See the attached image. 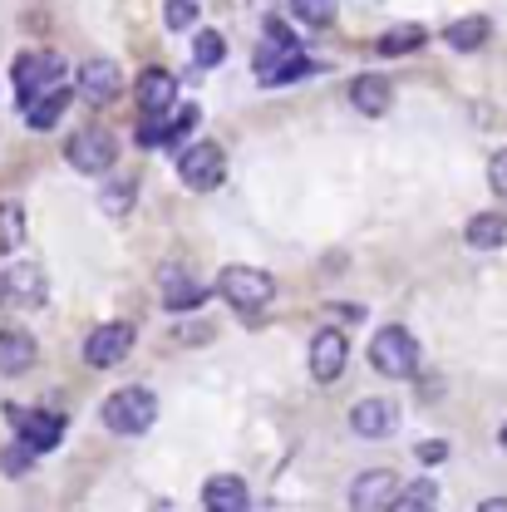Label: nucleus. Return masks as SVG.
Segmentation results:
<instances>
[{"label":"nucleus","instance_id":"8","mask_svg":"<svg viewBox=\"0 0 507 512\" xmlns=\"http://www.w3.org/2000/svg\"><path fill=\"white\" fill-rule=\"evenodd\" d=\"M10 424H15V439L35 453H50L64 439V419L50 409H10Z\"/></svg>","mask_w":507,"mask_h":512},{"label":"nucleus","instance_id":"5","mask_svg":"<svg viewBox=\"0 0 507 512\" xmlns=\"http://www.w3.org/2000/svg\"><path fill=\"white\" fill-rule=\"evenodd\" d=\"M178 178H183L192 192L222 188V178H227V153H222L217 143H188V148L178 153Z\"/></svg>","mask_w":507,"mask_h":512},{"label":"nucleus","instance_id":"36","mask_svg":"<svg viewBox=\"0 0 507 512\" xmlns=\"http://www.w3.org/2000/svg\"><path fill=\"white\" fill-rule=\"evenodd\" d=\"M498 448H503V453H507V424H503V429H498Z\"/></svg>","mask_w":507,"mask_h":512},{"label":"nucleus","instance_id":"27","mask_svg":"<svg viewBox=\"0 0 507 512\" xmlns=\"http://www.w3.org/2000/svg\"><path fill=\"white\" fill-rule=\"evenodd\" d=\"M335 10H340V0H291V15L311 30H325L335 20Z\"/></svg>","mask_w":507,"mask_h":512},{"label":"nucleus","instance_id":"7","mask_svg":"<svg viewBox=\"0 0 507 512\" xmlns=\"http://www.w3.org/2000/svg\"><path fill=\"white\" fill-rule=\"evenodd\" d=\"M55 84H64L60 55L35 50V55H20V60H15V94H20V104H30L35 94H45V89H55Z\"/></svg>","mask_w":507,"mask_h":512},{"label":"nucleus","instance_id":"11","mask_svg":"<svg viewBox=\"0 0 507 512\" xmlns=\"http://www.w3.org/2000/svg\"><path fill=\"white\" fill-rule=\"evenodd\" d=\"M178 104V79L168 69H143L138 79V114L143 119H168Z\"/></svg>","mask_w":507,"mask_h":512},{"label":"nucleus","instance_id":"14","mask_svg":"<svg viewBox=\"0 0 507 512\" xmlns=\"http://www.w3.org/2000/svg\"><path fill=\"white\" fill-rule=\"evenodd\" d=\"M5 291H10V301H20V306H45V301H50V281H45V271H40L35 261H15V266L5 271Z\"/></svg>","mask_w":507,"mask_h":512},{"label":"nucleus","instance_id":"6","mask_svg":"<svg viewBox=\"0 0 507 512\" xmlns=\"http://www.w3.org/2000/svg\"><path fill=\"white\" fill-rule=\"evenodd\" d=\"M133 325L128 320H109V325H99V330H89V340H84V360L94 365V370H114V365H124L128 350H133Z\"/></svg>","mask_w":507,"mask_h":512},{"label":"nucleus","instance_id":"4","mask_svg":"<svg viewBox=\"0 0 507 512\" xmlns=\"http://www.w3.org/2000/svg\"><path fill=\"white\" fill-rule=\"evenodd\" d=\"M64 158H69V168L74 173H109L114 168V158H119V143H114V133L109 128H79L69 143H64Z\"/></svg>","mask_w":507,"mask_h":512},{"label":"nucleus","instance_id":"13","mask_svg":"<svg viewBox=\"0 0 507 512\" xmlns=\"http://www.w3.org/2000/svg\"><path fill=\"white\" fill-rule=\"evenodd\" d=\"M202 508L207 512H247L252 508V493L237 473H212L202 483Z\"/></svg>","mask_w":507,"mask_h":512},{"label":"nucleus","instance_id":"26","mask_svg":"<svg viewBox=\"0 0 507 512\" xmlns=\"http://www.w3.org/2000/svg\"><path fill=\"white\" fill-rule=\"evenodd\" d=\"M434 498H439V488L429 483V478H419V483H409V488H399L394 493V512H419V508H434Z\"/></svg>","mask_w":507,"mask_h":512},{"label":"nucleus","instance_id":"20","mask_svg":"<svg viewBox=\"0 0 507 512\" xmlns=\"http://www.w3.org/2000/svg\"><path fill=\"white\" fill-rule=\"evenodd\" d=\"M163 281H168V296H163V306H168L173 316H183V311H197V306L207 301V291H202L197 281H183V276H178L173 266L163 271Z\"/></svg>","mask_w":507,"mask_h":512},{"label":"nucleus","instance_id":"25","mask_svg":"<svg viewBox=\"0 0 507 512\" xmlns=\"http://www.w3.org/2000/svg\"><path fill=\"white\" fill-rule=\"evenodd\" d=\"M192 60L202 64V69H217V64L227 60V40L217 30H197L192 35Z\"/></svg>","mask_w":507,"mask_h":512},{"label":"nucleus","instance_id":"30","mask_svg":"<svg viewBox=\"0 0 507 512\" xmlns=\"http://www.w3.org/2000/svg\"><path fill=\"white\" fill-rule=\"evenodd\" d=\"M163 25H168V30L197 25V0H168V5H163Z\"/></svg>","mask_w":507,"mask_h":512},{"label":"nucleus","instance_id":"22","mask_svg":"<svg viewBox=\"0 0 507 512\" xmlns=\"http://www.w3.org/2000/svg\"><path fill=\"white\" fill-rule=\"evenodd\" d=\"M316 69H320L316 60H306V55H296V50H291V55H281V60L271 64V69H261L256 79H261V84H291V79H301V74H316Z\"/></svg>","mask_w":507,"mask_h":512},{"label":"nucleus","instance_id":"21","mask_svg":"<svg viewBox=\"0 0 507 512\" xmlns=\"http://www.w3.org/2000/svg\"><path fill=\"white\" fill-rule=\"evenodd\" d=\"M488 35H493L488 15H463V20H453V25L444 30V40L453 45V50H478Z\"/></svg>","mask_w":507,"mask_h":512},{"label":"nucleus","instance_id":"28","mask_svg":"<svg viewBox=\"0 0 507 512\" xmlns=\"http://www.w3.org/2000/svg\"><path fill=\"white\" fill-rule=\"evenodd\" d=\"M133 178H119V183H109V188L99 192V207L109 212V217H128L133 212Z\"/></svg>","mask_w":507,"mask_h":512},{"label":"nucleus","instance_id":"23","mask_svg":"<svg viewBox=\"0 0 507 512\" xmlns=\"http://www.w3.org/2000/svg\"><path fill=\"white\" fill-rule=\"evenodd\" d=\"M20 242H25V207L0 202V252H20Z\"/></svg>","mask_w":507,"mask_h":512},{"label":"nucleus","instance_id":"17","mask_svg":"<svg viewBox=\"0 0 507 512\" xmlns=\"http://www.w3.org/2000/svg\"><path fill=\"white\" fill-rule=\"evenodd\" d=\"M64 109H69V89L55 84V89H45V94H35L25 104V124L35 128V133H45V128H55L64 119Z\"/></svg>","mask_w":507,"mask_h":512},{"label":"nucleus","instance_id":"3","mask_svg":"<svg viewBox=\"0 0 507 512\" xmlns=\"http://www.w3.org/2000/svg\"><path fill=\"white\" fill-rule=\"evenodd\" d=\"M370 365L380 370L384 380H409L419 370V340L404 325H384L380 335L370 340Z\"/></svg>","mask_w":507,"mask_h":512},{"label":"nucleus","instance_id":"9","mask_svg":"<svg viewBox=\"0 0 507 512\" xmlns=\"http://www.w3.org/2000/svg\"><path fill=\"white\" fill-rule=\"evenodd\" d=\"M345 365H350L345 330H335V325L316 330V340H311V375H316V384H335L345 375Z\"/></svg>","mask_w":507,"mask_h":512},{"label":"nucleus","instance_id":"16","mask_svg":"<svg viewBox=\"0 0 507 512\" xmlns=\"http://www.w3.org/2000/svg\"><path fill=\"white\" fill-rule=\"evenodd\" d=\"M40 345L30 330H0V375H25L35 365Z\"/></svg>","mask_w":507,"mask_h":512},{"label":"nucleus","instance_id":"32","mask_svg":"<svg viewBox=\"0 0 507 512\" xmlns=\"http://www.w3.org/2000/svg\"><path fill=\"white\" fill-rule=\"evenodd\" d=\"M488 188L498 192V197H507V148L493 153V163H488Z\"/></svg>","mask_w":507,"mask_h":512},{"label":"nucleus","instance_id":"12","mask_svg":"<svg viewBox=\"0 0 507 512\" xmlns=\"http://www.w3.org/2000/svg\"><path fill=\"white\" fill-rule=\"evenodd\" d=\"M394 493H399V478L389 473V468H370V473H360L355 483H350V508L355 512H380L394 503Z\"/></svg>","mask_w":507,"mask_h":512},{"label":"nucleus","instance_id":"24","mask_svg":"<svg viewBox=\"0 0 507 512\" xmlns=\"http://www.w3.org/2000/svg\"><path fill=\"white\" fill-rule=\"evenodd\" d=\"M419 45H424V25H394L389 35H380V55L384 60L409 55V50H419Z\"/></svg>","mask_w":507,"mask_h":512},{"label":"nucleus","instance_id":"10","mask_svg":"<svg viewBox=\"0 0 507 512\" xmlns=\"http://www.w3.org/2000/svg\"><path fill=\"white\" fill-rule=\"evenodd\" d=\"M350 429L360 434V439H394V429H399V404L394 399H360L355 409H350Z\"/></svg>","mask_w":507,"mask_h":512},{"label":"nucleus","instance_id":"35","mask_svg":"<svg viewBox=\"0 0 507 512\" xmlns=\"http://www.w3.org/2000/svg\"><path fill=\"white\" fill-rule=\"evenodd\" d=\"M5 301H10V291H5V271H0V306H5Z\"/></svg>","mask_w":507,"mask_h":512},{"label":"nucleus","instance_id":"1","mask_svg":"<svg viewBox=\"0 0 507 512\" xmlns=\"http://www.w3.org/2000/svg\"><path fill=\"white\" fill-rule=\"evenodd\" d=\"M99 419H104V429H109V434L138 439V434H148V429L158 424V399H153V389L128 384V389H119V394H109V399H104Z\"/></svg>","mask_w":507,"mask_h":512},{"label":"nucleus","instance_id":"2","mask_svg":"<svg viewBox=\"0 0 507 512\" xmlns=\"http://www.w3.org/2000/svg\"><path fill=\"white\" fill-rule=\"evenodd\" d=\"M217 296L227 301V306H237V311H266L271 301H276V281L266 276V271H256V266H227L222 276H217Z\"/></svg>","mask_w":507,"mask_h":512},{"label":"nucleus","instance_id":"18","mask_svg":"<svg viewBox=\"0 0 507 512\" xmlns=\"http://www.w3.org/2000/svg\"><path fill=\"white\" fill-rule=\"evenodd\" d=\"M463 237H468V247H478V252H498V247H507V217L503 212H478V217L463 227Z\"/></svg>","mask_w":507,"mask_h":512},{"label":"nucleus","instance_id":"15","mask_svg":"<svg viewBox=\"0 0 507 512\" xmlns=\"http://www.w3.org/2000/svg\"><path fill=\"white\" fill-rule=\"evenodd\" d=\"M79 89L89 94V99H99V104H109L119 89H124V69L114 60H89L79 64Z\"/></svg>","mask_w":507,"mask_h":512},{"label":"nucleus","instance_id":"19","mask_svg":"<svg viewBox=\"0 0 507 512\" xmlns=\"http://www.w3.org/2000/svg\"><path fill=\"white\" fill-rule=\"evenodd\" d=\"M389 84H384L380 74H360L355 84H350V104L360 109V114H370V119H380L384 109H389Z\"/></svg>","mask_w":507,"mask_h":512},{"label":"nucleus","instance_id":"34","mask_svg":"<svg viewBox=\"0 0 507 512\" xmlns=\"http://www.w3.org/2000/svg\"><path fill=\"white\" fill-rule=\"evenodd\" d=\"M498 508L507 512V498H488V503H483V512H498Z\"/></svg>","mask_w":507,"mask_h":512},{"label":"nucleus","instance_id":"31","mask_svg":"<svg viewBox=\"0 0 507 512\" xmlns=\"http://www.w3.org/2000/svg\"><path fill=\"white\" fill-rule=\"evenodd\" d=\"M30 463H35V448H25L20 439L0 453V468L10 473V478H20V473H30Z\"/></svg>","mask_w":507,"mask_h":512},{"label":"nucleus","instance_id":"33","mask_svg":"<svg viewBox=\"0 0 507 512\" xmlns=\"http://www.w3.org/2000/svg\"><path fill=\"white\" fill-rule=\"evenodd\" d=\"M414 458H419L424 468H439V463L448 458V444H444V439H429V444H419V448H414Z\"/></svg>","mask_w":507,"mask_h":512},{"label":"nucleus","instance_id":"29","mask_svg":"<svg viewBox=\"0 0 507 512\" xmlns=\"http://www.w3.org/2000/svg\"><path fill=\"white\" fill-rule=\"evenodd\" d=\"M202 124V114H197V109H183V114H178V119H173V124H163V119H158V128H163V148H183V143H188L192 138V128Z\"/></svg>","mask_w":507,"mask_h":512}]
</instances>
